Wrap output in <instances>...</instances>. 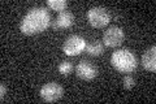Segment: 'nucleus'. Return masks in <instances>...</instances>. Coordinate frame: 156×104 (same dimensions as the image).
I'll return each instance as SVG.
<instances>
[{"label":"nucleus","mask_w":156,"mask_h":104,"mask_svg":"<svg viewBox=\"0 0 156 104\" xmlns=\"http://www.w3.org/2000/svg\"><path fill=\"white\" fill-rule=\"evenodd\" d=\"M111 63L120 73H131L138 65V59L129 49H117L112 53Z\"/></svg>","instance_id":"2"},{"label":"nucleus","mask_w":156,"mask_h":104,"mask_svg":"<svg viewBox=\"0 0 156 104\" xmlns=\"http://www.w3.org/2000/svg\"><path fill=\"white\" fill-rule=\"evenodd\" d=\"M51 23V16L48 13L47 8L43 7H37L30 9L25 17L21 21V31L25 35H35L50 26Z\"/></svg>","instance_id":"1"},{"label":"nucleus","mask_w":156,"mask_h":104,"mask_svg":"<svg viewBox=\"0 0 156 104\" xmlns=\"http://www.w3.org/2000/svg\"><path fill=\"white\" fill-rule=\"evenodd\" d=\"M87 20H89V23L92 27L100 29L109 23L111 14L108 12V9H105L103 7H94L87 12Z\"/></svg>","instance_id":"3"},{"label":"nucleus","mask_w":156,"mask_h":104,"mask_svg":"<svg viewBox=\"0 0 156 104\" xmlns=\"http://www.w3.org/2000/svg\"><path fill=\"white\" fill-rule=\"evenodd\" d=\"M5 92H7V88H5V85L2 83L0 85V100L4 102V96H5Z\"/></svg>","instance_id":"14"},{"label":"nucleus","mask_w":156,"mask_h":104,"mask_svg":"<svg viewBox=\"0 0 156 104\" xmlns=\"http://www.w3.org/2000/svg\"><path fill=\"white\" fill-rule=\"evenodd\" d=\"M122 83H124V87L126 88V90H130V88L134 86V78L131 77L130 74H128V76H125V77H124Z\"/></svg>","instance_id":"13"},{"label":"nucleus","mask_w":156,"mask_h":104,"mask_svg":"<svg viewBox=\"0 0 156 104\" xmlns=\"http://www.w3.org/2000/svg\"><path fill=\"white\" fill-rule=\"evenodd\" d=\"M86 49V41L80 35H70L64 43V53L68 56H77Z\"/></svg>","instance_id":"5"},{"label":"nucleus","mask_w":156,"mask_h":104,"mask_svg":"<svg viewBox=\"0 0 156 104\" xmlns=\"http://www.w3.org/2000/svg\"><path fill=\"white\" fill-rule=\"evenodd\" d=\"M86 51L89 52V55H91V56H99L104 52V46L100 42L94 41L86 46Z\"/></svg>","instance_id":"10"},{"label":"nucleus","mask_w":156,"mask_h":104,"mask_svg":"<svg viewBox=\"0 0 156 104\" xmlns=\"http://www.w3.org/2000/svg\"><path fill=\"white\" fill-rule=\"evenodd\" d=\"M47 5L50 7L52 11L56 12H64V9L68 7V3L65 0H48Z\"/></svg>","instance_id":"11"},{"label":"nucleus","mask_w":156,"mask_h":104,"mask_svg":"<svg viewBox=\"0 0 156 104\" xmlns=\"http://www.w3.org/2000/svg\"><path fill=\"white\" fill-rule=\"evenodd\" d=\"M62 95H64V88H62L56 82L46 83V85L41 88V96H42V99L44 102H48V103L57 102L58 99H61Z\"/></svg>","instance_id":"4"},{"label":"nucleus","mask_w":156,"mask_h":104,"mask_svg":"<svg viewBox=\"0 0 156 104\" xmlns=\"http://www.w3.org/2000/svg\"><path fill=\"white\" fill-rule=\"evenodd\" d=\"M77 76L81 78V80L85 81H91L98 76V69L95 65H92L90 61L87 60H82L76 68Z\"/></svg>","instance_id":"7"},{"label":"nucleus","mask_w":156,"mask_h":104,"mask_svg":"<svg viewBox=\"0 0 156 104\" xmlns=\"http://www.w3.org/2000/svg\"><path fill=\"white\" fill-rule=\"evenodd\" d=\"M57 69L62 76H68V74H70V72L73 70V65H72L70 61H62L60 65H58Z\"/></svg>","instance_id":"12"},{"label":"nucleus","mask_w":156,"mask_h":104,"mask_svg":"<svg viewBox=\"0 0 156 104\" xmlns=\"http://www.w3.org/2000/svg\"><path fill=\"white\" fill-rule=\"evenodd\" d=\"M142 66L148 72L156 70V47L152 46L142 55Z\"/></svg>","instance_id":"8"},{"label":"nucleus","mask_w":156,"mask_h":104,"mask_svg":"<svg viewBox=\"0 0 156 104\" xmlns=\"http://www.w3.org/2000/svg\"><path fill=\"white\" fill-rule=\"evenodd\" d=\"M73 21H74L73 14L68 11H64V12L58 13V16L55 20V22H53L52 26H53V29H66V27L72 26Z\"/></svg>","instance_id":"9"},{"label":"nucleus","mask_w":156,"mask_h":104,"mask_svg":"<svg viewBox=\"0 0 156 104\" xmlns=\"http://www.w3.org/2000/svg\"><path fill=\"white\" fill-rule=\"evenodd\" d=\"M124 30L117 26H111L107 29L103 35V42L107 47H119L124 42Z\"/></svg>","instance_id":"6"}]
</instances>
